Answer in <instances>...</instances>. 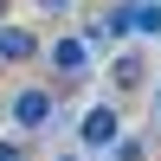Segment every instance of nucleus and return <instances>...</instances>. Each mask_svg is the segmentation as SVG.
Returning <instances> with one entry per match:
<instances>
[{
  "label": "nucleus",
  "mask_w": 161,
  "mask_h": 161,
  "mask_svg": "<svg viewBox=\"0 0 161 161\" xmlns=\"http://www.w3.org/2000/svg\"><path fill=\"white\" fill-rule=\"evenodd\" d=\"M7 116H13V129H19V136H39V129L58 116V97H52L45 84H19V90L7 97Z\"/></svg>",
  "instance_id": "nucleus-1"
},
{
  "label": "nucleus",
  "mask_w": 161,
  "mask_h": 161,
  "mask_svg": "<svg viewBox=\"0 0 161 161\" xmlns=\"http://www.w3.org/2000/svg\"><path fill=\"white\" fill-rule=\"evenodd\" d=\"M116 136H123V110H116V103H90V110L77 116V142H84L90 155H97V148H110Z\"/></svg>",
  "instance_id": "nucleus-2"
},
{
  "label": "nucleus",
  "mask_w": 161,
  "mask_h": 161,
  "mask_svg": "<svg viewBox=\"0 0 161 161\" xmlns=\"http://www.w3.org/2000/svg\"><path fill=\"white\" fill-rule=\"evenodd\" d=\"M45 58H52V77H64V84H77V77L90 71V39H52L45 45Z\"/></svg>",
  "instance_id": "nucleus-3"
},
{
  "label": "nucleus",
  "mask_w": 161,
  "mask_h": 161,
  "mask_svg": "<svg viewBox=\"0 0 161 161\" xmlns=\"http://www.w3.org/2000/svg\"><path fill=\"white\" fill-rule=\"evenodd\" d=\"M110 84H116V97H123V90H142V84H148V58H142V52H116Z\"/></svg>",
  "instance_id": "nucleus-4"
},
{
  "label": "nucleus",
  "mask_w": 161,
  "mask_h": 161,
  "mask_svg": "<svg viewBox=\"0 0 161 161\" xmlns=\"http://www.w3.org/2000/svg\"><path fill=\"white\" fill-rule=\"evenodd\" d=\"M39 58V39L26 26H0V64H32Z\"/></svg>",
  "instance_id": "nucleus-5"
},
{
  "label": "nucleus",
  "mask_w": 161,
  "mask_h": 161,
  "mask_svg": "<svg viewBox=\"0 0 161 161\" xmlns=\"http://www.w3.org/2000/svg\"><path fill=\"white\" fill-rule=\"evenodd\" d=\"M110 161H148V142L142 136H116L110 142Z\"/></svg>",
  "instance_id": "nucleus-6"
},
{
  "label": "nucleus",
  "mask_w": 161,
  "mask_h": 161,
  "mask_svg": "<svg viewBox=\"0 0 161 161\" xmlns=\"http://www.w3.org/2000/svg\"><path fill=\"white\" fill-rule=\"evenodd\" d=\"M136 32H161V0H136Z\"/></svg>",
  "instance_id": "nucleus-7"
},
{
  "label": "nucleus",
  "mask_w": 161,
  "mask_h": 161,
  "mask_svg": "<svg viewBox=\"0 0 161 161\" xmlns=\"http://www.w3.org/2000/svg\"><path fill=\"white\" fill-rule=\"evenodd\" d=\"M32 7H39V13H52V19H64V13L77 7V0H32Z\"/></svg>",
  "instance_id": "nucleus-8"
},
{
  "label": "nucleus",
  "mask_w": 161,
  "mask_h": 161,
  "mask_svg": "<svg viewBox=\"0 0 161 161\" xmlns=\"http://www.w3.org/2000/svg\"><path fill=\"white\" fill-rule=\"evenodd\" d=\"M0 161H26V142H13V136H0Z\"/></svg>",
  "instance_id": "nucleus-9"
},
{
  "label": "nucleus",
  "mask_w": 161,
  "mask_h": 161,
  "mask_svg": "<svg viewBox=\"0 0 161 161\" xmlns=\"http://www.w3.org/2000/svg\"><path fill=\"white\" fill-rule=\"evenodd\" d=\"M155 123H161V84H155Z\"/></svg>",
  "instance_id": "nucleus-10"
},
{
  "label": "nucleus",
  "mask_w": 161,
  "mask_h": 161,
  "mask_svg": "<svg viewBox=\"0 0 161 161\" xmlns=\"http://www.w3.org/2000/svg\"><path fill=\"white\" fill-rule=\"evenodd\" d=\"M58 161H84V155H58Z\"/></svg>",
  "instance_id": "nucleus-11"
},
{
  "label": "nucleus",
  "mask_w": 161,
  "mask_h": 161,
  "mask_svg": "<svg viewBox=\"0 0 161 161\" xmlns=\"http://www.w3.org/2000/svg\"><path fill=\"white\" fill-rule=\"evenodd\" d=\"M0 13H7V0H0Z\"/></svg>",
  "instance_id": "nucleus-12"
}]
</instances>
